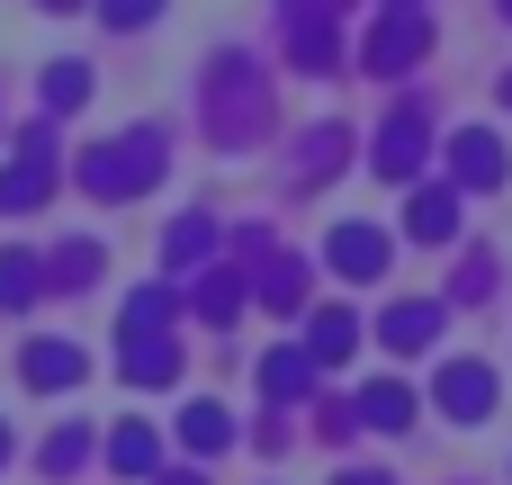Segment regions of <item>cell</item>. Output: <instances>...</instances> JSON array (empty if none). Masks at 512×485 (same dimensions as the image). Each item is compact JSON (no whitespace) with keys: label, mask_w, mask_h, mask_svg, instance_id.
<instances>
[{"label":"cell","mask_w":512,"mask_h":485,"mask_svg":"<svg viewBox=\"0 0 512 485\" xmlns=\"http://www.w3.org/2000/svg\"><path fill=\"white\" fill-rule=\"evenodd\" d=\"M144 180H162V135L144 126V135H117V144H99V153H81V189L90 198H135Z\"/></svg>","instance_id":"6da1fadb"},{"label":"cell","mask_w":512,"mask_h":485,"mask_svg":"<svg viewBox=\"0 0 512 485\" xmlns=\"http://www.w3.org/2000/svg\"><path fill=\"white\" fill-rule=\"evenodd\" d=\"M423 45H432V27H423L414 9H387V18L369 27L360 63H369V72H414V63H423Z\"/></svg>","instance_id":"7a4b0ae2"},{"label":"cell","mask_w":512,"mask_h":485,"mask_svg":"<svg viewBox=\"0 0 512 485\" xmlns=\"http://www.w3.org/2000/svg\"><path fill=\"white\" fill-rule=\"evenodd\" d=\"M432 396H441L450 423H486V414H495V369H486V360H450Z\"/></svg>","instance_id":"3957f363"},{"label":"cell","mask_w":512,"mask_h":485,"mask_svg":"<svg viewBox=\"0 0 512 485\" xmlns=\"http://www.w3.org/2000/svg\"><path fill=\"white\" fill-rule=\"evenodd\" d=\"M324 261H333L342 279H378V270L396 261V243H387L378 225H333V243H324Z\"/></svg>","instance_id":"277c9868"},{"label":"cell","mask_w":512,"mask_h":485,"mask_svg":"<svg viewBox=\"0 0 512 485\" xmlns=\"http://www.w3.org/2000/svg\"><path fill=\"white\" fill-rule=\"evenodd\" d=\"M450 180H459V189H495V180H504V144H495L486 126H459V135H450Z\"/></svg>","instance_id":"5b68a950"},{"label":"cell","mask_w":512,"mask_h":485,"mask_svg":"<svg viewBox=\"0 0 512 485\" xmlns=\"http://www.w3.org/2000/svg\"><path fill=\"white\" fill-rule=\"evenodd\" d=\"M423 144H432L423 117H387V135H378V153H369L378 180H414V171H423Z\"/></svg>","instance_id":"8992f818"},{"label":"cell","mask_w":512,"mask_h":485,"mask_svg":"<svg viewBox=\"0 0 512 485\" xmlns=\"http://www.w3.org/2000/svg\"><path fill=\"white\" fill-rule=\"evenodd\" d=\"M117 369H126L135 387H171V378H180V342H171V333H126Z\"/></svg>","instance_id":"52a82bcc"},{"label":"cell","mask_w":512,"mask_h":485,"mask_svg":"<svg viewBox=\"0 0 512 485\" xmlns=\"http://www.w3.org/2000/svg\"><path fill=\"white\" fill-rule=\"evenodd\" d=\"M378 342L387 351H432L441 342V306H387L378 315Z\"/></svg>","instance_id":"ba28073f"},{"label":"cell","mask_w":512,"mask_h":485,"mask_svg":"<svg viewBox=\"0 0 512 485\" xmlns=\"http://www.w3.org/2000/svg\"><path fill=\"white\" fill-rule=\"evenodd\" d=\"M306 333H315V342H306V360H315V369H342V360L360 351V324H351L342 306H324V315H315Z\"/></svg>","instance_id":"9c48e42d"},{"label":"cell","mask_w":512,"mask_h":485,"mask_svg":"<svg viewBox=\"0 0 512 485\" xmlns=\"http://www.w3.org/2000/svg\"><path fill=\"white\" fill-rule=\"evenodd\" d=\"M405 225H414V243H450L459 234V189H423Z\"/></svg>","instance_id":"30bf717a"},{"label":"cell","mask_w":512,"mask_h":485,"mask_svg":"<svg viewBox=\"0 0 512 485\" xmlns=\"http://www.w3.org/2000/svg\"><path fill=\"white\" fill-rule=\"evenodd\" d=\"M306 387H315V360H306V351H270V360H261V396L288 405V396H306Z\"/></svg>","instance_id":"8fae6325"},{"label":"cell","mask_w":512,"mask_h":485,"mask_svg":"<svg viewBox=\"0 0 512 485\" xmlns=\"http://www.w3.org/2000/svg\"><path fill=\"white\" fill-rule=\"evenodd\" d=\"M180 441H189V450H198V459H207V450H225V441H234V414H225V405H207V396H198V405H189V414H180Z\"/></svg>","instance_id":"7c38bea8"},{"label":"cell","mask_w":512,"mask_h":485,"mask_svg":"<svg viewBox=\"0 0 512 485\" xmlns=\"http://www.w3.org/2000/svg\"><path fill=\"white\" fill-rule=\"evenodd\" d=\"M72 378H81V351L72 342H36L27 351V387H72Z\"/></svg>","instance_id":"4fadbf2b"},{"label":"cell","mask_w":512,"mask_h":485,"mask_svg":"<svg viewBox=\"0 0 512 485\" xmlns=\"http://www.w3.org/2000/svg\"><path fill=\"white\" fill-rule=\"evenodd\" d=\"M351 414H360L369 432H405V423H414V396H405V387H369Z\"/></svg>","instance_id":"5bb4252c"},{"label":"cell","mask_w":512,"mask_h":485,"mask_svg":"<svg viewBox=\"0 0 512 485\" xmlns=\"http://www.w3.org/2000/svg\"><path fill=\"white\" fill-rule=\"evenodd\" d=\"M153 459H162V450H153V432H144V423H117L108 468H117V477H153Z\"/></svg>","instance_id":"9a60e30c"},{"label":"cell","mask_w":512,"mask_h":485,"mask_svg":"<svg viewBox=\"0 0 512 485\" xmlns=\"http://www.w3.org/2000/svg\"><path fill=\"white\" fill-rule=\"evenodd\" d=\"M198 315H207V324H234V315H243V279H234V270H216V279L198 288Z\"/></svg>","instance_id":"2e32d148"},{"label":"cell","mask_w":512,"mask_h":485,"mask_svg":"<svg viewBox=\"0 0 512 485\" xmlns=\"http://www.w3.org/2000/svg\"><path fill=\"white\" fill-rule=\"evenodd\" d=\"M126 333H171V288H135L126 297Z\"/></svg>","instance_id":"e0dca14e"},{"label":"cell","mask_w":512,"mask_h":485,"mask_svg":"<svg viewBox=\"0 0 512 485\" xmlns=\"http://www.w3.org/2000/svg\"><path fill=\"white\" fill-rule=\"evenodd\" d=\"M207 243H216V225H207V216H180V225H171V243H162V252H171V270H189V261H198V252H207Z\"/></svg>","instance_id":"ac0fdd59"},{"label":"cell","mask_w":512,"mask_h":485,"mask_svg":"<svg viewBox=\"0 0 512 485\" xmlns=\"http://www.w3.org/2000/svg\"><path fill=\"white\" fill-rule=\"evenodd\" d=\"M81 459H90V432H81V423H63V432L45 441V477H72Z\"/></svg>","instance_id":"d6986e66"},{"label":"cell","mask_w":512,"mask_h":485,"mask_svg":"<svg viewBox=\"0 0 512 485\" xmlns=\"http://www.w3.org/2000/svg\"><path fill=\"white\" fill-rule=\"evenodd\" d=\"M81 90H90L81 63H54V72H45V108H81Z\"/></svg>","instance_id":"ffe728a7"},{"label":"cell","mask_w":512,"mask_h":485,"mask_svg":"<svg viewBox=\"0 0 512 485\" xmlns=\"http://www.w3.org/2000/svg\"><path fill=\"white\" fill-rule=\"evenodd\" d=\"M261 297H270V306L288 315V306L306 297V279H297V261H270V279H261Z\"/></svg>","instance_id":"44dd1931"},{"label":"cell","mask_w":512,"mask_h":485,"mask_svg":"<svg viewBox=\"0 0 512 485\" xmlns=\"http://www.w3.org/2000/svg\"><path fill=\"white\" fill-rule=\"evenodd\" d=\"M0 297H36V261H27V252L0 261Z\"/></svg>","instance_id":"7402d4cb"},{"label":"cell","mask_w":512,"mask_h":485,"mask_svg":"<svg viewBox=\"0 0 512 485\" xmlns=\"http://www.w3.org/2000/svg\"><path fill=\"white\" fill-rule=\"evenodd\" d=\"M99 9H108V27H144V18H153L162 0H99Z\"/></svg>","instance_id":"603a6c76"},{"label":"cell","mask_w":512,"mask_h":485,"mask_svg":"<svg viewBox=\"0 0 512 485\" xmlns=\"http://www.w3.org/2000/svg\"><path fill=\"white\" fill-rule=\"evenodd\" d=\"M333 485H387V477H369V468H351V477H333Z\"/></svg>","instance_id":"cb8c5ba5"},{"label":"cell","mask_w":512,"mask_h":485,"mask_svg":"<svg viewBox=\"0 0 512 485\" xmlns=\"http://www.w3.org/2000/svg\"><path fill=\"white\" fill-rule=\"evenodd\" d=\"M153 485H207V477H189V468H180V477H153Z\"/></svg>","instance_id":"d4e9b609"},{"label":"cell","mask_w":512,"mask_h":485,"mask_svg":"<svg viewBox=\"0 0 512 485\" xmlns=\"http://www.w3.org/2000/svg\"><path fill=\"white\" fill-rule=\"evenodd\" d=\"M0 459H9V432H0Z\"/></svg>","instance_id":"484cf974"},{"label":"cell","mask_w":512,"mask_h":485,"mask_svg":"<svg viewBox=\"0 0 512 485\" xmlns=\"http://www.w3.org/2000/svg\"><path fill=\"white\" fill-rule=\"evenodd\" d=\"M504 99H512V72H504Z\"/></svg>","instance_id":"4316f807"},{"label":"cell","mask_w":512,"mask_h":485,"mask_svg":"<svg viewBox=\"0 0 512 485\" xmlns=\"http://www.w3.org/2000/svg\"><path fill=\"white\" fill-rule=\"evenodd\" d=\"M504 18H512V0H504Z\"/></svg>","instance_id":"83f0119b"}]
</instances>
